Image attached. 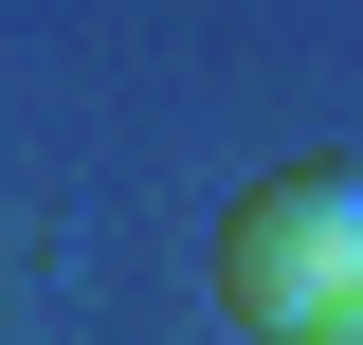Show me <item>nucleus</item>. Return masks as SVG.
I'll return each instance as SVG.
<instances>
[{"instance_id": "f257e3e1", "label": "nucleus", "mask_w": 363, "mask_h": 345, "mask_svg": "<svg viewBox=\"0 0 363 345\" xmlns=\"http://www.w3.org/2000/svg\"><path fill=\"white\" fill-rule=\"evenodd\" d=\"M218 309L272 327V345H327L363 309V182L345 164H272L255 200L218 218Z\"/></svg>"}, {"instance_id": "f03ea898", "label": "nucleus", "mask_w": 363, "mask_h": 345, "mask_svg": "<svg viewBox=\"0 0 363 345\" xmlns=\"http://www.w3.org/2000/svg\"><path fill=\"white\" fill-rule=\"evenodd\" d=\"M327 345H363V309H345V327H327Z\"/></svg>"}]
</instances>
